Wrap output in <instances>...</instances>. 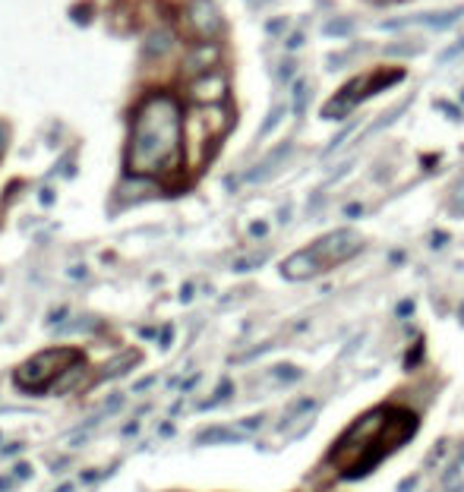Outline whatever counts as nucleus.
I'll return each mask as SVG.
<instances>
[{
	"instance_id": "obj_5",
	"label": "nucleus",
	"mask_w": 464,
	"mask_h": 492,
	"mask_svg": "<svg viewBox=\"0 0 464 492\" xmlns=\"http://www.w3.org/2000/svg\"><path fill=\"white\" fill-rule=\"evenodd\" d=\"M224 95H228V82L221 73H205L203 79L193 82V98L203 101V104H218Z\"/></svg>"
},
{
	"instance_id": "obj_6",
	"label": "nucleus",
	"mask_w": 464,
	"mask_h": 492,
	"mask_svg": "<svg viewBox=\"0 0 464 492\" xmlns=\"http://www.w3.org/2000/svg\"><path fill=\"white\" fill-rule=\"evenodd\" d=\"M458 16H464V10H449V13H423L417 16V22L432 25V29H449V25L458 22Z\"/></svg>"
},
{
	"instance_id": "obj_8",
	"label": "nucleus",
	"mask_w": 464,
	"mask_h": 492,
	"mask_svg": "<svg viewBox=\"0 0 464 492\" xmlns=\"http://www.w3.org/2000/svg\"><path fill=\"white\" fill-rule=\"evenodd\" d=\"M13 473H16V477H22V479H26V477H32V467H29V464H20Z\"/></svg>"
},
{
	"instance_id": "obj_4",
	"label": "nucleus",
	"mask_w": 464,
	"mask_h": 492,
	"mask_svg": "<svg viewBox=\"0 0 464 492\" xmlns=\"http://www.w3.org/2000/svg\"><path fill=\"white\" fill-rule=\"evenodd\" d=\"M360 243H363L360 233L335 231V233H329V237L316 240V243H313L310 250H303V252H306V259H310L313 275H319V271L332 268V265H341L344 259H350L357 250H360Z\"/></svg>"
},
{
	"instance_id": "obj_3",
	"label": "nucleus",
	"mask_w": 464,
	"mask_h": 492,
	"mask_svg": "<svg viewBox=\"0 0 464 492\" xmlns=\"http://www.w3.org/2000/svg\"><path fill=\"white\" fill-rule=\"evenodd\" d=\"M73 363H83V353L79 350H70V347H54V350H45V353H35L29 363H22L16 369V385L29 395L35 391H45L70 369Z\"/></svg>"
},
{
	"instance_id": "obj_7",
	"label": "nucleus",
	"mask_w": 464,
	"mask_h": 492,
	"mask_svg": "<svg viewBox=\"0 0 464 492\" xmlns=\"http://www.w3.org/2000/svg\"><path fill=\"white\" fill-rule=\"evenodd\" d=\"M350 32V22L348 19H335V22H325V35H344Z\"/></svg>"
},
{
	"instance_id": "obj_1",
	"label": "nucleus",
	"mask_w": 464,
	"mask_h": 492,
	"mask_svg": "<svg viewBox=\"0 0 464 492\" xmlns=\"http://www.w3.org/2000/svg\"><path fill=\"white\" fill-rule=\"evenodd\" d=\"M417 432V416L401 407H379L354 423L332 448L329 460L341 477H360L369 473L382 458L398 451L411 435Z\"/></svg>"
},
{
	"instance_id": "obj_9",
	"label": "nucleus",
	"mask_w": 464,
	"mask_h": 492,
	"mask_svg": "<svg viewBox=\"0 0 464 492\" xmlns=\"http://www.w3.org/2000/svg\"><path fill=\"white\" fill-rule=\"evenodd\" d=\"M57 492H73V486H70V483H64V486H57Z\"/></svg>"
},
{
	"instance_id": "obj_2",
	"label": "nucleus",
	"mask_w": 464,
	"mask_h": 492,
	"mask_svg": "<svg viewBox=\"0 0 464 492\" xmlns=\"http://www.w3.org/2000/svg\"><path fill=\"white\" fill-rule=\"evenodd\" d=\"M180 161V111L168 95H149L130 132L127 164L133 174L174 170Z\"/></svg>"
}]
</instances>
